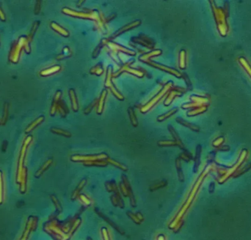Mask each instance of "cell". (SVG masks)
<instances>
[{"label":"cell","instance_id":"cell-32","mask_svg":"<svg viewBox=\"0 0 251 240\" xmlns=\"http://www.w3.org/2000/svg\"><path fill=\"white\" fill-rule=\"evenodd\" d=\"M38 26V22L35 23V24L33 25V27H32V32H31V33L30 34V35H29L28 38H27L29 42H30L31 40H32V37H33V34L35 32V30H36V29H37Z\"/></svg>","mask_w":251,"mask_h":240},{"label":"cell","instance_id":"cell-38","mask_svg":"<svg viewBox=\"0 0 251 240\" xmlns=\"http://www.w3.org/2000/svg\"><path fill=\"white\" fill-rule=\"evenodd\" d=\"M0 19L2 21H5V15L2 11V10L1 7H0Z\"/></svg>","mask_w":251,"mask_h":240},{"label":"cell","instance_id":"cell-7","mask_svg":"<svg viewBox=\"0 0 251 240\" xmlns=\"http://www.w3.org/2000/svg\"><path fill=\"white\" fill-rule=\"evenodd\" d=\"M145 62L149 64L150 65H151V66H153L154 67H156V68H159V69H161L163 70L164 71H166V72H168L169 73H171V74L174 75L176 77H181V74L179 73L178 71L175 70L174 69H172V68H170V67H167L165 66H164V65H159V64H157V63H155L154 62H150V61H146Z\"/></svg>","mask_w":251,"mask_h":240},{"label":"cell","instance_id":"cell-2","mask_svg":"<svg viewBox=\"0 0 251 240\" xmlns=\"http://www.w3.org/2000/svg\"><path fill=\"white\" fill-rule=\"evenodd\" d=\"M172 86V83L170 82L167 84V85H165V86H164V88L160 92L158 93L157 95H156V97H154V98L152 99L149 102H148L147 104H146V106H144V107L142 108V109H141V111L142 112V113H145V112H147L148 110L150 109L153 106L155 105L157 102L159 101V100L161 99L165 95V94L167 93V92H168L170 89L171 88Z\"/></svg>","mask_w":251,"mask_h":240},{"label":"cell","instance_id":"cell-8","mask_svg":"<svg viewBox=\"0 0 251 240\" xmlns=\"http://www.w3.org/2000/svg\"><path fill=\"white\" fill-rule=\"evenodd\" d=\"M132 62H133V61H132V62L130 61V62H129L126 64V65H123V66L122 67H121V69L118 72H117V73H115V74L114 75H115V76L116 77L117 75H118L119 74H121V73L123 72V71H126V72H129V73H132V74H134V75H138V76H139V77H142V76H143V75H144L143 73L140 72V71H139V70H136L129 68V64H130L131 62L132 63Z\"/></svg>","mask_w":251,"mask_h":240},{"label":"cell","instance_id":"cell-35","mask_svg":"<svg viewBox=\"0 0 251 240\" xmlns=\"http://www.w3.org/2000/svg\"><path fill=\"white\" fill-rule=\"evenodd\" d=\"M2 172L0 171V203L2 201Z\"/></svg>","mask_w":251,"mask_h":240},{"label":"cell","instance_id":"cell-19","mask_svg":"<svg viewBox=\"0 0 251 240\" xmlns=\"http://www.w3.org/2000/svg\"><path fill=\"white\" fill-rule=\"evenodd\" d=\"M161 53H162V51H160V50H156V51L150 52L149 54H146V55L142 56V57L140 58V59L142 60V61H143V62H146V60L150 59V57H154V56L159 55V54H161Z\"/></svg>","mask_w":251,"mask_h":240},{"label":"cell","instance_id":"cell-20","mask_svg":"<svg viewBox=\"0 0 251 240\" xmlns=\"http://www.w3.org/2000/svg\"><path fill=\"white\" fill-rule=\"evenodd\" d=\"M128 111L129 114V117H130L131 122H132V124L134 125V127H137L138 125V119H137V118H136V115H135L134 110H133L132 108H129Z\"/></svg>","mask_w":251,"mask_h":240},{"label":"cell","instance_id":"cell-22","mask_svg":"<svg viewBox=\"0 0 251 240\" xmlns=\"http://www.w3.org/2000/svg\"><path fill=\"white\" fill-rule=\"evenodd\" d=\"M51 162H52V160H51V159L47 160V161H46V162H45V163L43 164V166H42V168H40L39 171H38L37 172V174H36V177H39V176L41 175V174H43V172L45 171L47 169V168L49 167L50 165H51Z\"/></svg>","mask_w":251,"mask_h":240},{"label":"cell","instance_id":"cell-30","mask_svg":"<svg viewBox=\"0 0 251 240\" xmlns=\"http://www.w3.org/2000/svg\"><path fill=\"white\" fill-rule=\"evenodd\" d=\"M185 52L181 51L180 54V67L181 68H184L185 67Z\"/></svg>","mask_w":251,"mask_h":240},{"label":"cell","instance_id":"cell-13","mask_svg":"<svg viewBox=\"0 0 251 240\" xmlns=\"http://www.w3.org/2000/svg\"><path fill=\"white\" fill-rule=\"evenodd\" d=\"M69 94H70V98L71 100V104H72V108L74 109V111H77L79 109V106H78V101H77L76 99V94H75L74 90L71 89L69 90Z\"/></svg>","mask_w":251,"mask_h":240},{"label":"cell","instance_id":"cell-33","mask_svg":"<svg viewBox=\"0 0 251 240\" xmlns=\"http://www.w3.org/2000/svg\"><path fill=\"white\" fill-rule=\"evenodd\" d=\"M7 114H8V106H7V104L6 103V104H5V111H4L2 124H5V122H6V119L7 117Z\"/></svg>","mask_w":251,"mask_h":240},{"label":"cell","instance_id":"cell-6","mask_svg":"<svg viewBox=\"0 0 251 240\" xmlns=\"http://www.w3.org/2000/svg\"><path fill=\"white\" fill-rule=\"evenodd\" d=\"M111 78H112V70H111V67H109V68L107 69V79H106L105 85H106V86L108 87V88L110 89L112 92H113V94H115L116 98H118L119 100H123V99H124V98H123V96L121 95V94H120L118 92H117L116 89L115 88V86H113V83H112V81H111Z\"/></svg>","mask_w":251,"mask_h":240},{"label":"cell","instance_id":"cell-18","mask_svg":"<svg viewBox=\"0 0 251 240\" xmlns=\"http://www.w3.org/2000/svg\"><path fill=\"white\" fill-rule=\"evenodd\" d=\"M108 162L107 161L102 160H96L91 162H84V165L87 166H107Z\"/></svg>","mask_w":251,"mask_h":240},{"label":"cell","instance_id":"cell-21","mask_svg":"<svg viewBox=\"0 0 251 240\" xmlns=\"http://www.w3.org/2000/svg\"><path fill=\"white\" fill-rule=\"evenodd\" d=\"M177 111H178V108H173V109L171 110V111L167 112V113L163 114V115L160 116V117H158V118H157V120H158V121H159V122L164 121V120L167 119V118H168V117H171V116L173 115V114H174Z\"/></svg>","mask_w":251,"mask_h":240},{"label":"cell","instance_id":"cell-4","mask_svg":"<svg viewBox=\"0 0 251 240\" xmlns=\"http://www.w3.org/2000/svg\"><path fill=\"white\" fill-rule=\"evenodd\" d=\"M32 141V136H28L27 138L25 139L24 144L22 146V151H21L20 157H19V167H18V176H17V179H18V182H21V178H22V174L24 168H23V164H24V160L25 154H26V150L27 148V146L30 144V143Z\"/></svg>","mask_w":251,"mask_h":240},{"label":"cell","instance_id":"cell-12","mask_svg":"<svg viewBox=\"0 0 251 240\" xmlns=\"http://www.w3.org/2000/svg\"><path fill=\"white\" fill-rule=\"evenodd\" d=\"M51 27L52 29H53L54 30L56 31L57 32H58L59 34H62L63 36L64 37H68L69 35V33L66 30H65L64 28H63V27L60 26L57 24H56L55 22H52L51 24Z\"/></svg>","mask_w":251,"mask_h":240},{"label":"cell","instance_id":"cell-28","mask_svg":"<svg viewBox=\"0 0 251 240\" xmlns=\"http://www.w3.org/2000/svg\"><path fill=\"white\" fill-rule=\"evenodd\" d=\"M168 129H169V130H170V132H171V133H172V135H173V138H175V141H176V142L178 143V144H179V146H180V145H182L181 144V141L179 140V136H178L177 135V133H175V130H174V128H173V127H171V126H169L168 127Z\"/></svg>","mask_w":251,"mask_h":240},{"label":"cell","instance_id":"cell-39","mask_svg":"<svg viewBox=\"0 0 251 240\" xmlns=\"http://www.w3.org/2000/svg\"><path fill=\"white\" fill-rule=\"evenodd\" d=\"M157 240H165V237L163 235H159Z\"/></svg>","mask_w":251,"mask_h":240},{"label":"cell","instance_id":"cell-26","mask_svg":"<svg viewBox=\"0 0 251 240\" xmlns=\"http://www.w3.org/2000/svg\"><path fill=\"white\" fill-rule=\"evenodd\" d=\"M158 144L159 146H179L178 143L175 141H159L158 143Z\"/></svg>","mask_w":251,"mask_h":240},{"label":"cell","instance_id":"cell-37","mask_svg":"<svg viewBox=\"0 0 251 240\" xmlns=\"http://www.w3.org/2000/svg\"><path fill=\"white\" fill-rule=\"evenodd\" d=\"M24 48L25 50V51L27 52V53H30V42L28 41V40H27L26 42H25L24 44Z\"/></svg>","mask_w":251,"mask_h":240},{"label":"cell","instance_id":"cell-14","mask_svg":"<svg viewBox=\"0 0 251 240\" xmlns=\"http://www.w3.org/2000/svg\"><path fill=\"white\" fill-rule=\"evenodd\" d=\"M86 183H87V179H83L82 181L80 182V183L79 184V185L77 186L76 188L75 189L74 193H73L72 199H76L77 197H79V195H80V191L82 190L83 187L85 186Z\"/></svg>","mask_w":251,"mask_h":240},{"label":"cell","instance_id":"cell-34","mask_svg":"<svg viewBox=\"0 0 251 240\" xmlns=\"http://www.w3.org/2000/svg\"><path fill=\"white\" fill-rule=\"evenodd\" d=\"M79 197H80V198L81 199V201H82V202L84 203V204L89 205V204H90V201L89 200L88 198L86 196V195H79Z\"/></svg>","mask_w":251,"mask_h":240},{"label":"cell","instance_id":"cell-5","mask_svg":"<svg viewBox=\"0 0 251 240\" xmlns=\"http://www.w3.org/2000/svg\"><path fill=\"white\" fill-rule=\"evenodd\" d=\"M108 158L107 154H94V155H74L71 157V160L75 162L82 161V162H91L96 161V160H107Z\"/></svg>","mask_w":251,"mask_h":240},{"label":"cell","instance_id":"cell-15","mask_svg":"<svg viewBox=\"0 0 251 240\" xmlns=\"http://www.w3.org/2000/svg\"><path fill=\"white\" fill-rule=\"evenodd\" d=\"M106 95H107V91L104 90L103 92H102L101 98H100V100H99V101H98V104L97 113L98 114H101L102 113V111H103V108H104V102H105Z\"/></svg>","mask_w":251,"mask_h":240},{"label":"cell","instance_id":"cell-27","mask_svg":"<svg viewBox=\"0 0 251 240\" xmlns=\"http://www.w3.org/2000/svg\"><path fill=\"white\" fill-rule=\"evenodd\" d=\"M103 73V67L100 65H98V66L94 67L93 68H92L90 70V73L92 74H96L97 75H100L101 73Z\"/></svg>","mask_w":251,"mask_h":240},{"label":"cell","instance_id":"cell-25","mask_svg":"<svg viewBox=\"0 0 251 240\" xmlns=\"http://www.w3.org/2000/svg\"><path fill=\"white\" fill-rule=\"evenodd\" d=\"M178 94V92H175V91H173V92H171V93L169 94V95L167 96V98H166L165 101V106H168L171 104V102H172V100H173V98H175V96H176Z\"/></svg>","mask_w":251,"mask_h":240},{"label":"cell","instance_id":"cell-16","mask_svg":"<svg viewBox=\"0 0 251 240\" xmlns=\"http://www.w3.org/2000/svg\"><path fill=\"white\" fill-rule=\"evenodd\" d=\"M43 120H44V117H43V116H41V117L38 118L36 120H35L31 124V125H29V126L27 127V128L26 129V133H29V132H30V131H32V130L35 128V127H36L38 125H40V124L41 123Z\"/></svg>","mask_w":251,"mask_h":240},{"label":"cell","instance_id":"cell-9","mask_svg":"<svg viewBox=\"0 0 251 240\" xmlns=\"http://www.w3.org/2000/svg\"><path fill=\"white\" fill-rule=\"evenodd\" d=\"M140 23H141V21H140V20H138V21H134V22H133V23H131V24H127L126 26H123V27H122V28H121V29H120L119 30H117V32H115V34H114L113 38H115V37H117V36L120 35V34L123 33V32H126V31L130 30H132V29L134 28V27L139 26V25L140 24Z\"/></svg>","mask_w":251,"mask_h":240},{"label":"cell","instance_id":"cell-23","mask_svg":"<svg viewBox=\"0 0 251 240\" xmlns=\"http://www.w3.org/2000/svg\"><path fill=\"white\" fill-rule=\"evenodd\" d=\"M107 162H108V163H110V164H112V165H113V166H116V167H117V168H121V169L123 170V171H127V167H126V166H124V165H123V164L119 163V162H116V161H115V160H112V159H109V158H108L107 159Z\"/></svg>","mask_w":251,"mask_h":240},{"label":"cell","instance_id":"cell-31","mask_svg":"<svg viewBox=\"0 0 251 240\" xmlns=\"http://www.w3.org/2000/svg\"><path fill=\"white\" fill-rule=\"evenodd\" d=\"M176 166H177V169H178V175H179V179H180L181 181H183V174H182V171H181V165H180V162H179V159L176 160Z\"/></svg>","mask_w":251,"mask_h":240},{"label":"cell","instance_id":"cell-3","mask_svg":"<svg viewBox=\"0 0 251 240\" xmlns=\"http://www.w3.org/2000/svg\"><path fill=\"white\" fill-rule=\"evenodd\" d=\"M63 13L65 14L71 15V16L77 17V18H87V19H92V20H98L99 17L98 16L97 13L96 12H91V13H84V12H77V11L72 10L69 8H63L62 10Z\"/></svg>","mask_w":251,"mask_h":240},{"label":"cell","instance_id":"cell-10","mask_svg":"<svg viewBox=\"0 0 251 240\" xmlns=\"http://www.w3.org/2000/svg\"><path fill=\"white\" fill-rule=\"evenodd\" d=\"M123 184L125 185V186L128 188V190H129V197L130 198V200H131V204H132L133 206H135V200H134V195H133V193H132V187H131V185L130 184H129L128 179H127L126 177H125L124 175H123Z\"/></svg>","mask_w":251,"mask_h":240},{"label":"cell","instance_id":"cell-36","mask_svg":"<svg viewBox=\"0 0 251 240\" xmlns=\"http://www.w3.org/2000/svg\"><path fill=\"white\" fill-rule=\"evenodd\" d=\"M96 100H95V101H94L93 102H92L91 105L89 106L85 110H84V114H89V113H90V112L91 111L92 108H93V106H94V105H96Z\"/></svg>","mask_w":251,"mask_h":240},{"label":"cell","instance_id":"cell-29","mask_svg":"<svg viewBox=\"0 0 251 240\" xmlns=\"http://www.w3.org/2000/svg\"><path fill=\"white\" fill-rule=\"evenodd\" d=\"M167 182L166 181H163V182H160L157 183V184H155V185H154L153 186L150 187V190H158L159 189L160 187H163L167 185Z\"/></svg>","mask_w":251,"mask_h":240},{"label":"cell","instance_id":"cell-11","mask_svg":"<svg viewBox=\"0 0 251 240\" xmlns=\"http://www.w3.org/2000/svg\"><path fill=\"white\" fill-rule=\"evenodd\" d=\"M60 69H61L60 66H54L42 70L41 72L40 73V75H42V76H48V75L54 74V73L58 72L59 70H60Z\"/></svg>","mask_w":251,"mask_h":240},{"label":"cell","instance_id":"cell-1","mask_svg":"<svg viewBox=\"0 0 251 240\" xmlns=\"http://www.w3.org/2000/svg\"><path fill=\"white\" fill-rule=\"evenodd\" d=\"M27 40V38L26 37H21V38H19L18 41L15 42L13 45L9 56L10 61L12 62L13 63H17L19 62L21 51H22V48H24Z\"/></svg>","mask_w":251,"mask_h":240},{"label":"cell","instance_id":"cell-17","mask_svg":"<svg viewBox=\"0 0 251 240\" xmlns=\"http://www.w3.org/2000/svg\"><path fill=\"white\" fill-rule=\"evenodd\" d=\"M109 47H111L112 48H114V49L120 50V51L126 52V53L131 54V55H135V52L134 51H131V50H129V49H126V48H123V47H122V46H120L118 45H116V44L113 43V42L109 43Z\"/></svg>","mask_w":251,"mask_h":240},{"label":"cell","instance_id":"cell-24","mask_svg":"<svg viewBox=\"0 0 251 240\" xmlns=\"http://www.w3.org/2000/svg\"><path fill=\"white\" fill-rule=\"evenodd\" d=\"M51 132L55 133H56V134L62 135H63V136H65V137H71V134L69 132H68V131H65V130H63L58 129V128H51Z\"/></svg>","mask_w":251,"mask_h":240}]
</instances>
